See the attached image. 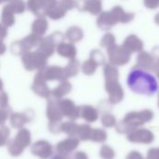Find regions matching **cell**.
Instances as JSON below:
<instances>
[{
  "label": "cell",
  "instance_id": "cell-1",
  "mask_svg": "<svg viewBox=\"0 0 159 159\" xmlns=\"http://www.w3.org/2000/svg\"><path fill=\"white\" fill-rule=\"evenodd\" d=\"M128 87L135 93L152 96L158 90L157 78L148 71L142 68H133L127 77Z\"/></svg>",
  "mask_w": 159,
  "mask_h": 159
},
{
  "label": "cell",
  "instance_id": "cell-2",
  "mask_svg": "<svg viewBox=\"0 0 159 159\" xmlns=\"http://www.w3.org/2000/svg\"><path fill=\"white\" fill-rule=\"evenodd\" d=\"M153 113L150 111H143L141 113H131L127 115V116L119 123L117 126V130L119 133H129L133 131L139 126L149 122L153 118Z\"/></svg>",
  "mask_w": 159,
  "mask_h": 159
},
{
  "label": "cell",
  "instance_id": "cell-3",
  "mask_svg": "<svg viewBox=\"0 0 159 159\" xmlns=\"http://www.w3.org/2000/svg\"><path fill=\"white\" fill-rule=\"evenodd\" d=\"M128 140L131 143L148 144L154 141V134L148 129H134L129 133Z\"/></svg>",
  "mask_w": 159,
  "mask_h": 159
},
{
  "label": "cell",
  "instance_id": "cell-4",
  "mask_svg": "<svg viewBox=\"0 0 159 159\" xmlns=\"http://www.w3.org/2000/svg\"><path fill=\"white\" fill-rule=\"evenodd\" d=\"M146 159H159V148H153L150 149Z\"/></svg>",
  "mask_w": 159,
  "mask_h": 159
},
{
  "label": "cell",
  "instance_id": "cell-5",
  "mask_svg": "<svg viewBox=\"0 0 159 159\" xmlns=\"http://www.w3.org/2000/svg\"><path fill=\"white\" fill-rule=\"evenodd\" d=\"M127 159H144L143 157L137 151H133L131 153H129L127 157Z\"/></svg>",
  "mask_w": 159,
  "mask_h": 159
}]
</instances>
